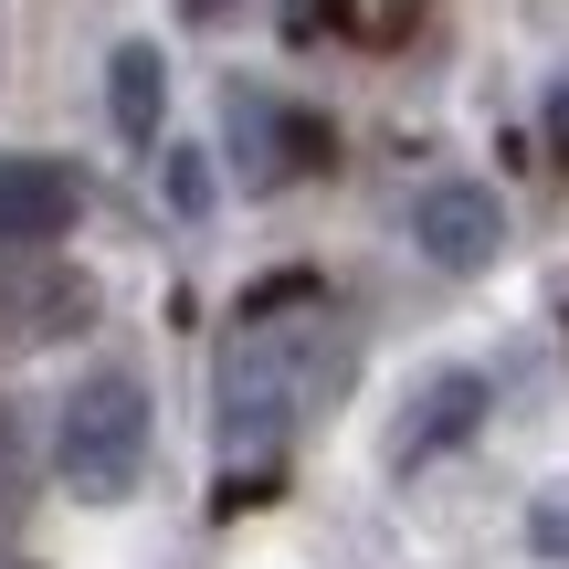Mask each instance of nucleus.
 Listing matches in <instances>:
<instances>
[{"instance_id": "obj_18", "label": "nucleus", "mask_w": 569, "mask_h": 569, "mask_svg": "<svg viewBox=\"0 0 569 569\" xmlns=\"http://www.w3.org/2000/svg\"><path fill=\"white\" fill-rule=\"evenodd\" d=\"M0 569H32V559H11V549H0Z\"/></svg>"}, {"instance_id": "obj_16", "label": "nucleus", "mask_w": 569, "mask_h": 569, "mask_svg": "<svg viewBox=\"0 0 569 569\" xmlns=\"http://www.w3.org/2000/svg\"><path fill=\"white\" fill-rule=\"evenodd\" d=\"M422 11H432V0H380V42H401V32H411Z\"/></svg>"}, {"instance_id": "obj_9", "label": "nucleus", "mask_w": 569, "mask_h": 569, "mask_svg": "<svg viewBox=\"0 0 569 569\" xmlns=\"http://www.w3.org/2000/svg\"><path fill=\"white\" fill-rule=\"evenodd\" d=\"M296 306H317V274L284 264V274H264V284H243V296H232V327H274V317H296Z\"/></svg>"}, {"instance_id": "obj_2", "label": "nucleus", "mask_w": 569, "mask_h": 569, "mask_svg": "<svg viewBox=\"0 0 569 569\" xmlns=\"http://www.w3.org/2000/svg\"><path fill=\"white\" fill-rule=\"evenodd\" d=\"M148 465V390L127 369H96L74 380V401L53 411V475L84 496V507H117Z\"/></svg>"}, {"instance_id": "obj_14", "label": "nucleus", "mask_w": 569, "mask_h": 569, "mask_svg": "<svg viewBox=\"0 0 569 569\" xmlns=\"http://www.w3.org/2000/svg\"><path fill=\"white\" fill-rule=\"evenodd\" d=\"M317 21H327V32H348L359 0H284V42H317Z\"/></svg>"}, {"instance_id": "obj_11", "label": "nucleus", "mask_w": 569, "mask_h": 569, "mask_svg": "<svg viewBox=\"0 0 569 569\" xmlns=\"http://www.w3.org/2000/svg\"><path fill=\"white\" fill-rule=\"evenodd\" d=\"M243 507H274V465H232L211 486V517H243Z\"/></svg>"}, {"instance_id": "obj_8", "label": "nucleus", "mask_w": 569, "mask_h": 569, "mask_svg": "<svg viewBox=\"0 0 569 569\" xmlns=\"http://www.w3.org/2000/svg\"><path fill=\"white\" fill-rule=\"evenodd\" d=\"M106 106H117V138L127 148H159V117H169V63H159V42H117V63H106Z\"/></svg>"}, {"instance_id": "obj_6", "label": "nucleus", "mask_w": 569, "mask_h": 569, "mask_svg": "<svg viewBox=\"0 0 569 569\" xmlns=\"http://www.w3.org/2000/svg\"><path fill=\"white\" fill-rule=\"evenodd\" d=\"M84 317H96V284L74 264L0 243V348H42V338H63V327H84Z\"/></svg>"}, {"instance_id": "obj_17", "label": "nucleus", "mask_w": 569, "mask_h": 569, "mask_svg": "<svg viewBox=\"0 0 569 569\" xmlns=\"http://www.w3.org/2000/svg\"><path fill=\"white\" fill-rule=\"evenodd\" d=\"M180 21H201V32H211V21H232V0H180Z\"/></svg>"}, {"instance_id": "obj_4", "label": "nucleus", "mask_w": 569, "mask_h": 569, "mask_svg": "<svg viewBox=\"0 0 569 569\" xmlns=\"http://www.w3.org/2000/svg\"><path fill=\"white\" fill-rule=\"evenodd\" d=\"M411 243L432 274H486L507 253V201L486 180H422L411 190Z\"/></svg>"}, {"instance_id": "obj_7", "label": "nucleus", "mask_w": 569, "mask_h": 569, "mask_svg": "<svg viewBox=\"0 0 569 569\" xmlns=\"http://www.w3.org/2000/svg\"><path fill=\"white\" fill-rule=\"evenodd\" d=\"M84 222V180L74 159H0V243L11 253H42L53 232Z\"/></svg>"}, {"instance_id": "obj_15", "label": "nucleus", "mask_w": 569, "mask_h": 569, "mask_svg": "<svg viewBox=\"0 0 569 569\" xmlns=\"http://www.w3.org/2000/svg\"><path fill=\"white\" fill-rule=\"evenodd\" d=\"M549 148H559V169H569V74L549 84Z\"/></svg>"}, {"instance_id": "obj_12", "label": "nucleus", "mask_w": 569, "mask_h": 569, "mask_svg": "<svg viewBox=\"0 0 569 569\" xmlns=\"http://www.w3.org/2000/svg\"><path fill=\"white\" fill-rule=\"evenodd\" d=\"M169 159V211H211V169H201V148H159Z\"/></svg>"}, {"instance_id": "obj_10", "label": "nucleus", "mask_w": 569, "mask_h": 569, "mask_svg": "<svg viewBox=\"0 0 569 569\" xmlns=\"http://www.w3.org/2000/svg\"><path fill=\"white\" fill-rule=\"evenodd\" d=\"M32 496V422H21V401H0V517Z\"/></svg>"}, {"instance_id": "obj_5", "label": "nucleus", "mask_w": 569, "mask_h": 569, "mask_svg": "<svg viewBox=\"0 0 569 569\" xmlns=\"http://www.w3.org/2000/svg\"><path fill=\"white\" fill-rule=\"evenodd\" d=\"M486 411H496V380H486V369H432V380L411 390V411L390 422V475H422L432 453L475 443Z\"/></svg>"}, {"instance_id": "obj_1", "label": "nucleus", "mask_w": 569, "mask_h": 569, "mask_svg": "<svg viewBox=\"0 0 569 569\" xmlns=\"http://www.w3.org/2000/svg\"><path fill=\"white\" fill-rule=\"evenodd\" d=\"M338 390L348 380V348H327V317L317 327H232L222 369H211V411H222V443H274L284 422L306 411V390Z\"/></svg>"}, {"instance_id": "obj_3", "label": "nucleus", "mask_w": 569, "mask_h": 569, "mask_svg": "<svg viewBox=\"0 0 569 569\" xmlns=\"http://www.w3.org/2000/svg\"><path fill=\"white\" fill-rule=\"evenodd\" d=\"M222 127H232V169H243L253 201H264V190H284L296 169H327V159H338L327 117H306V106H274L264 84H232V96H222Z\"/></svg>"}, {"instance_id": "obj_13", "label": "nucleus", "mask_w": 569, "mask_h": 569, "mask_svg": "<svg viewBox=\"0 0 569 569\" xmlns=\"http://www.w3.org/2000/svg\"><path fill=\"white\" fill-rule=\"evenodd\" d=\"M528 549H538V559H569V486L528 507Z\"/></svg>"}]
</instances>
